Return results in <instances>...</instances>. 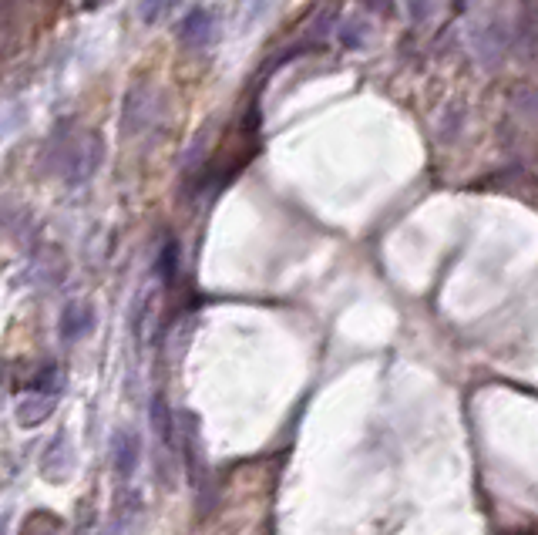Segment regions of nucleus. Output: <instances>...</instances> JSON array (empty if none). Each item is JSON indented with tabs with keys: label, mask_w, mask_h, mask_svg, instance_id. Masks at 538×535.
<instances>
[{
	"label": "nucleus",
	"mask_w": 538,
	"mask_h": 535,
	"mask_svg": "<svg viewBox=\"0 0 538 535\" xmlns=\"http://www.w3.org/2000/svg\"><path fill=\"white\" fill-rule=\"evenodd\" d=\"M54 401H58V391H31L27 398L17 401V421H21L24 428H37L41 421L51 418Z\"/></svg>",
	"instance_id": "20e7f679"
},
{
	"label": "nucleus",
	"mask_w": 538,
	"mask_h": 535,
	"mask_svg": "<svg viewBox=\"0 0 538 535\" xmlns=\"http://www.w3.org/2000/svg\"><path fill=\"white\" fill-rule=\"evenodd\" d=\"M101 155H105V145H101V138H98L95 132L78 135L71 145H64V152H61V172H64V179H71V182L88 179V175L98 169Z\"/></svg>",
	"instance_id": "f257e3e1"
},
{
	"label": "nucleus",
	"mask_w": 538,
	"mask_h": 535,
	"mask_svg": "<svg viewBox=\"0 0 538 535\" xmlns=\"http://www.w3.org/2000/svg\"><path fill=\"white\" fill-rule=\"evenodd\" d=\"M71 461H74V455H71V441H68V435L54 438V441H51V448L44 451V458H41V475L51 482V478H54V465H61V475L68 478Z\"/></svg>",
	"instance_id": "423d86ee"
},
{
	"label": "nucleus",
	"mask_w": 538,
	"mask_h": 535,
	"mask_svg": "<svg viewBox=\"0 0 538 535\" xmlns=\"http://www.w3.org/2000/svg\"><path fill=\"white\" fill-rule=\"evenodd\" d=\"M172 7L175 0H142L138 4V17H142V24H159L162 17H169Z\"/></svg>",
	"instance_id": "6e6552de"
},
{
	"label": "nucleus",
	"mask_w": 538,
	"mask_h": 535,
	"mask_svg": "<svg viewBox=\"0 0 538 535\" xmlns=\"http://www.w3.org/2000/svg\"><path fill=\"white\" fill-rule=\"evenodd\" d=\"M21 535H61L58 519H51V512H34L31 519L24 522Z\"/></svg>",
	"instance_id": "0eeeda50"
},
{
	"label": "nucleus",
	"mask_w": 538,
	"mask_h": 535,
	"mask_svg": "<svg viewBox=\"0 0 538 535\" xmlns=\"http://www.w3.org/2000/svg\"><path fill=\"white\" fill-rule=\"evenodd\" d=\"M212 34H216V21H212V14L209 11H192L189 17L182 21L179 27V41L185 44L189 51H202V48H209L212 44Z\"/></svg>",
	"instance_id": "7ed1b4c3"
},
{
	"label": "nucleus",
	"mask_w": 538,
	"mask_h": 535,
	"mask_svg": "<svg viewBox=\"0 0 538 535\" xmlns=\"http://www.w3.org/2000/svg\"><path fill=\"white\" fill-rule=\"evenodd\" d=\"M91 324H95V310H91V303L71 300L68 307H64V313H61V337L74 340V337L88 334Z\"/></svg>",
	"instance_id": "39448f33"
},
{
	"label": "nucleus",
	"mask_w": 538,
	"mask_h": 535,
	"mask_svg": "<svg viewBox=\"0 0 538 535\" xmlns=\"http://www.w3.org/2000/svg\"><path fill=\"white\" fill-rule=\"evenodd\" d=\"M138 461H142V438L132 428H122L111 438V468L118 478H128L138 468Z\"/></svg>",
	"instance_id": "f03ea898"
}]
</instances>
